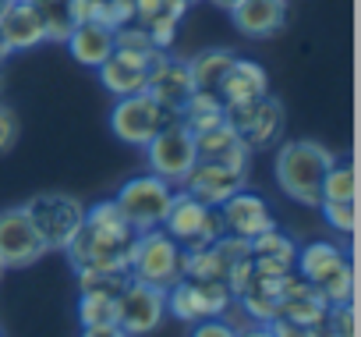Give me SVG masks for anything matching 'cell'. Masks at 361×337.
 Listing matches in <instances>:
<instances>
[{
  "label": "cell",
  "instance_id": "41",
  "mask_svg": "<svg viewBox=\"0 0 361 337\" xmlns=\"http://www.w3.org/2000/svg\"><path fill=\"white\" fill-rule=\"evenodd\" d=\"M173 4H180V8H188V4H195V0H173Z\"/></svg>",
  "mask_w": 361,
  "mask_h": 337
},
{
  "label": "cell",
  "instance_id": "37",
  "mask_svg": "<svg viewBox=\"0 0 361 337\" xmlns=\"http://www.w3.org/2000/svg\"><path fill=\"white\" fill-rule=\"evenodd\" d=\"M238 337H276V333H273V326H269V323H255V326L238 330Z\"/></svg>",
  "mask_w": 361,
  "mask_h": 337
},
{
  "label": "cell",
  "instance_id": "42",
  "mask_svg": "<svg viewBox=\"0 0 361 337\" xmlns=\"http://www.w3.org/2000/svg\"><path fill=\"white\" fill-rule=\"evenodd\" d=\"M8 4H11V0H0V11H4V8H8Z\"/></svg>",
  "mask_w": 361,
  "mask_h": 337
},
{
  "label": "cell",
  "instance_id": "43",
  "mask_svg": "<svg viewBox=\"0 0 361 337\" xmlns=\"http://www.w3.org/2000/svg\"><path fill=\"white\" fill-rule=\"evenodd\" d=\"M0 93H4V71H0Z\"/></svg>",
  "mask_w": 361,
  "mask_h": 337
},
{
  "label": "cell",
  "instance_id": "23",
  "mask_svg": "<svg viewBox=\"0 0 361 337\" xmlns=\"http://www.w3.org/2000/svg\"><path fill=\"white\" fill-rule=\"evenodd\" d=\"M252 249V263H255V273H269V277H280L287 270H294V259H298V245L280 235L276 227L262 231L259 238L248 242Z\"/></svg>",
  "mask_w": 361,
  "mask_h": 337
},
{
  "label": "cell",
  "instance_id": "1",
  "mask_svg": "<svg viewBox=\"0 0 361 337\" xmlns=\"http://www.w3.org/2000/svg\"><path fill=\"white\" fill-rule=\"evenodd\" d=\"M138 235L128 217L121 213V206L114 199L85 206V220L78 227V235L71 238V245L64 249L75 273L78 270H99V266H124L131 270L135 249H138Z\"/></svg>",
  "mask_w": 361,
  "mask_h": 337
},
{
  "label": "cell",
  "instance_id": "14",
  "mask_svg": "<svg viewBox=\"0 0 361 337\" xmlns=\"http://www.w3.org/2000/svg\"><path fill=\"white\" fill-rule=\"evenodd\" d=\"M166 50H152V54H138V50H124V47H114V54L96 68L99 71V82L110 96H131V93H145V78H149V68L163 57Z\"/></svg>",
  "mask_w": 361,
  "mask_h": 337
},
{
  "label": "cell",
  "instance_id": "16",
  "mask_svg": "<svg viewBox=\"0 0 361 337\" xmlns=\"http://www.w3.org/2000/svg\"><path fill=\"white\" fill-rule=\"evenodd\" d=\"M216 210H220V220H224V235H234V238H245V242H252V238H259L262 231L276 227V220H273V213H269V203H266L262 196L248 192V189L234 192V196H231L227 203H220Z\"/></svg>",
  "mask_w": 361,
  "mask_h": 337
},
{
  "label": "cell",
  "instance_id": "25",
  "mask_svg": "<svg viewBox=\"0 0 361 337\" xmlns=\"http://www.w3.org/2000/svg\"><path fill=\"white\" fill-rule=\"evenodd\" d=\"M234 57H238V54H231V50H224V47L199 50V54L188 61V71H192L195 89H209V93H216V85H220V78L227 75V68L234 64Z\"/></svg>",
  "mask_w": 361,
  "mask_h": 337
},
{
  "label": "cell",
  "instance_id": "10",
  "mask_svg": "<svg viewBox=\"0 0 361 337\" xmlns=\"http://www.w3.org/2000/svg\"><path fill=\"white\" fill-rule=\"evenodd\" d=\"M170 199H173L170 182H163L156 175H138V178L121 185L114 203L121 206V213L128 217V224L135 231H152V227L163 224V217L170 210Z\"/></svg>",
  "mask_w": 361,
  "mask_h": 337
},
{
  "label": "cell",
  "instance_id": "3",
  "mask_svg": "<svg viewBox=\"0 0 361 337\" xmlns=\"http://www.w3.org/2000/svg\"><path fill=\"white\" fill-rule=\"evenodd\" d=\"M294 270L301 273V280L326 305L354 302V273H350V263H347L340 245H333V242H308L305 249H298Z\"/></svg>",
  "mask_w": 361,
  "mask_h": 337
},
{
  "label": "cell",
  "instance_id": "9",
  "mask_svg": "<svg viewBox=\"0 0 361 337\" xmlns=\"http://www.w3.org/2000/svg\"><path fill=\"white\" fill-rule=\"evenodd\" d=\"M234 305V291L224 280H192L180 277L166 288V312L180 323H199L209 316H224Z\"/></svg>",
  "mask_w": 361,
  "mask_h": 337
},
{
  "label": "cell",
  "instance_id": "32",
  "mask_svg": "<svg viewBox=\"0 0 361 337\" xmlns=\"http://www.w3.org/2000/svg\"><path fill=\"white\" fill-rule=\"evenodd\" d=\"M319 210H322V217H326V224H329L333 231H340V235H354V224H357V217H354V203H319Z\"/></svg>",
  "mask_w": 361,
  "mask_h": 337
},
{
  "label": "cell",
  "instance_id": "17",
  "mask_svg": "<svg viewBox=\"0 0 361 337\" xmlns=\"http://www.w3.org/2000/svg\"><path fill=\"white\" fill-rule=\"evenodd\" d=\"M245 182H248L245 171H231V167H220V163H202V160H195V167L185 175V182H180V185H185L188 196L202 199L206 206H220V203H227L234 192H241Z\"/></svg>",
  "mask_w": 361,
  "mask_h": 337
},
{
  "label": "cell",
  "instance_id": "21",
  "mask_svg": "<svg viewBox=\"0 0 361 337\" xmlns=\"http://www.w3.org/2000/svg\"><path fill=\"white\" fill-rule=\"evenodd\" d=\"M266 93H269V75L259 61H248V57H234V64L216 85V96L224 100V107H238Z\"/></svg>",
  "mask_w": 361,
  "mask_h": 337
},
{
  "label": "cell",
  "instance_id": "7",
  "mask_svg": "<svg viewBox=\"0 0 361 337\" xmlns=\"http://www.w3.org/2000/svg\"><path fill=\"white\" fill-rule=\"evenodd\" d=\"M142 149H145V160H149V175H156L170 185H180L185 175L195 167V135L177 117L166 121Z\"/></svg>",
  "mask_w": 361,
  "mask_h": 337
},
{
  "label": "cell",
  "instance_id": "31",
  "mask_svg": "<svg viewBox=\"0 0 361 337\" xmlns=\"http://www.w3.org/2000/svg\"><path fill=\"white\" fill-rule=\"evenodd\" d=\"M75 22L68 18L64 11V0H57V4H47L43 8V32H47V43H64L71 36Z\"/></svg>",
  "mask_w": 361,
  "mask_h": 337
},
{
  "label": "cell",
  "instance_id": "29",
  "mask_svg": "<svg viewBox=\"0 0 361 337\" xmlns=\"http://www.w3.org/2000/svg\"><path fill=\"white\" fill-rule=\"evenodd\" d=\"M180 18H185V8H163V11H159L156 18H149L142 29L149 32L152 47L170 50V47H173V40H177V25H180Z\"/></svg>",
  "mask_w": 361,
  "mask_h": 337
},
{
  "label": "cell",
  "instance_id": "19",
  "mask_svg": "<svg viewBox=\"0 0 361 337\" xmlns=\"http://www.w3.org/2000/svg\"><path fill=\"white\" fill-rule=\"evenodd\" d=\"M0 32H4L11 54H25L47 43L43 32V8L29 4V0H11V4L0 11Z\"/></svg>",
  "mask_w": 361,
  "mask_h": 337
},
{
  "label": "cell",
  "instance_id": "26",
  "mask_svg": "<svg viewBox=\"0 0 361 337\" xmlns=\"http://www.w3.org/2000/svg\"><path fill=\"white\" fill-rule=\"evenodd\" d=\"M131 280V270L124 266H99V270H78V288L89 295H110L117 298L124 284Z\"/></svg>",
  "mask_w": 361,
  "mask_h": 337
},
{
  "label": "cell",
  "instance_id": "18",
  "mask_svg": "<svg viewBox=\"0 0 361 337\" xmlns=\"http://www.w3.org/2000/svg\"><path fill=\"white\" fill-rule=\"evenodd\" d=\"M195 160L220 163V167H231V171H245L248 175L252 149L241 142V135L227 121H220L216 128H206V131L195 135Z\"/></svg>",
  "mask_w": 361,
  "mask_h": 337
},
{
  "label": "cell",
  "instance_id": "27",
  "mask_svg": "<svg viewBox=\"0 0 361 337\" xmlns=\"http://www.w3.org/2000/svg\"><path fill=\"white\" fill-rule=\"evenodd\" d=\"M319 203H354V167L347 160H333V167L322 178V199Z\"/></svg>",
  "mask_w": 361,
  "mask_h": 337
},
{
  "label": "cell",
  "instance_id": "5",
  "mask_svg": "<svg viewBox=\"0 0 361 337\" xmlns=\"http://www.w3.org/2000/svg\"><path fill=\"white\" fill-rule=\"evenodd\" d=\"M180 249H206L216 245L224 238V220L216 206H206L202 199L188 196V192H173L170 210L159 224Z\"/></svg>",
  "mask_w": 361,
  "mask_h": 337
},
{
  "label": "cell",
  "instance_id": "2",
  "mask_svg": "<svg viewBox=\"0 0 361 337\" xmlns=\"http://www.w3.org/2000/svg\"><path fill=\"white\" fill-rule=\"evenodd\" d=\"M333 160H336V153H329L322 142H312V138L283 142L276 149V182L294 203L319 206L322 178L333 167Z\"/></svg>",
  "mask_w": 361,
  "mask_h": 337
},
{
  "label": "cell",
  "instance_id": "44",
  "mask_svg": "<svg viewBox=\"0 0 361 337\" xmlns=\"http://www.w3.org/2000/svg\"><path fill=\"white\" fill-rule=\"evenodd\" d=\"M0 277H4V263H0Z\"/></svg>",
  "mask_w": 361,
  "mask_h": 337
},
{
  "label": "cell",
  "instance_id": "45",
  "mask_svg": "<svg viewBox=\"0 0 361 337\" xmlns=\"http://www.w3.org/2000/svg\"><path fill=\"white\" fill-rule=\"evenodd\" d=\"M0 337H4V333H0Z\"/></svg>",
  "mask_w": 361,
  "mask_h": 337
},
{
  "label": "cell",
  "instance_id": "40",
  "mask_svg": "<svg viewBox=\"0 0 361 337\" xmlns=\"http://www.w3.org/2000/svg\"><path fill=\"white\" fill-rule=\"evenodd\" d=\"M29 4H36V8H47V4H57V0H29Z\"/></svg>",
  "mask_w": 361,
  "mask_h": 337
},
{
  "label": "cell",
  "instance_id": "34",
  "mask_svg": "<svg viewBox=\"0 0 361 337\" xmlns=\"http://www.w3.org/2000/svg\"><path fill=\"white\" fill-rule=\"evenodd\" d=\"M192 337H238V326L227 323L224 316H209V319H199L192 326Z\"/></svg>",
  "mask_w": 361,
  "mask_h": 337
},
{
  "label": "cell",
  "instance_id": "20",
  "mask_svg": "<svg viewBox=\"0 0 361 337\" xmlns=\"http://www.w3.org/2000/svg\"><path fill=\"white\" fill-rule=\"evenodd\" d=\"M231 22L248 40H269L287 25V0H238Z\"/></svg>",
  "mask_w": 361,
  "mask_h": 337
},
{
  "label": "cell",
  "instance_id": "15",
  "mask_svg": "<svg viewBox=\"0 0 361 337\" xmlns=\"http://www.w3.org/2000/svg\"><path fill=\"white\" fill-rule=\"evenodd\" d=\"M145 93L163 107L170 110L173 117L180 114V107L188 103V96L195 93V82H192V71H188V61L180 57H170L163 54L152 68H149V78H145Z\"/></svg>",
  "mask_w": 361,
  "mask_h": 337
},
{
  "label": "cell",
  "instance_id": "8",
  "mask_svg": "<svg viewBox=\"0 0 361 337\" xmlns=\"http://www.w3.org/2000/svg\"><path fill=\"white\" fill-rule=\"evenodd\" d=\"M227 124L241 135V142L255 153V149H269L280 142L283 128H287V110L276 96H255L248 103L227 107Z\"/></svg>",
  "mask_w": 361,
  "mask_h": 337
},
{
  "label": "cell",
  "instance_id": "4",
  "mask_svg": "<svg viewBox=\"0 0 361 337\" xmlns=\"http://www.w3.org/2000/svg\"><path fill=\"white\" fill-rule=\"evenodd\" d=\"M25 213H29L36 235L43 238L47 252H64L85 220L82 199H75L68 192H39L25 203Z\"/></svg>",
  "mask_w": 361,
  "mask_h": 337
},
{
  "label": "cell",
  "instance_id": "22",
  "mask_svg": "<svg viewBox=\"0 0 361 337\" xmlns=\"http://www.w3.org/2000/svg\"><path fill=\"white\" fill-rule=\"evenodd\" d=\"M64 47L71 50V57H75L78 64L99 68V64L114 54L117 40H114V29H106L103 22H82V25L71 29V36L64 40Z\"/></svg>",
  "mask_w": 361,
  "mask_h": 337
},
{
  "label": "cell",
  "instance_id": "39",
  "mask_svg": "<svg viewBox=\"0 0 361 337\" xmlns=\"http://www.w3.org/2000/svg\"><path fill=\"white\" fill-rule=\"evenodd\" d=\"M209 4H213V8H220V11H231V8L238 4V0H209Z\"/></svg>",
  "mask_w": 361,
  "mask_h": 337
},
{
  "label": "cell",
  "instance_id": "33",
  "mask_svg": "<svg viewBox=\"0 0 361 337\" xmlns=\"http://www.w3.org/2000/svg\"><path fill=\"white\" fill-rule=\"evenodd\" d=\"M18 135H22V124H18V114L0 103V156H8L15 146H18Z\"/></svg>",
  "mask_w": 361,
  "mask_h": 337
},
{
  "label": "cell",
  "instance_id": "28",
  "mask_svg": "<svg viewBox=\"0 0 361 337\" xmlns=\"http://www.w3.org/2000/svg\"><path fill=\"white\" fill-rule=\"evenodd\" d=\"M78 323L96 326V323H117V298L110 295H89L82 291L78 298Z\"/></svg>",
  "mask_w": 361,
  "mask_h": 337
},
{
  "label": "cell",
  "instance_id": "35",
  "mask_svg": "<svg viewBox=\"0 0 361 337\" xmlns=\"http://www.w3.org/2000/svg\"><path fill=\"white\" fill-rule=\"evenodd\" d=\"M99 8H103V0H64V11L75 25L82 22H96L99 18Z\"/></svg>",
  "mask_w": 361,
  "mask_h": 337
},
{
  "label": "cell",
  "instance_id": "24",
  "mask_svg": "<svg viewBox=\"0 0 361 337\" xmlns=\"http://www.w3.org/2000/svg\"><path fill=\"white\" fill-rule=\"evenodd\" d=\"M177 121L185 124L192 135H199V131L216 128L220 121H227V107H224V100H220L216 93H209V89H195V93L188 96V103L180 107Z\"/></svg>",
  "mask_w": 361,
  "mask_h": 337
},
{
  "label": "cell",
  "instance_id": "13",
  "mask_svg": "<svg viewBox=\"0 0 361 337\" xmlns=\"http://www.w3.org/2000/svg\"><path fill=\"white\" fill-rule=\"evenodd\" d=\"M43 256H47V245L36 235L25 206H15V210L0 213V263H4V270L36 266Z\"/></svg>",
  "mask_w": 361,
  "mask_h": 337
},
{
  "label": "cell",
  "instance_id": "6",
  "mask_svg": "<svg viewBox=\"0 0 361 337\" xmlns=\"http://www.w3.org/2000/svg\"><path fill=\"white\" fill-rule=\"evenodd\" d=\"M131 277L166 291L170 284H177L185 277V249H180L163 227L142 231L135 259H131Z\"/></svg>",
  "mask_w": 361,
  "mask_h": 337
},
{
  "label": "cell",
  "instance_id": "30",
  "mask_svg": "<svg viewBox=\"0 0 361 337\" xmlns=\"http://www.w3.org/2000/svg\"><path fill=\"white\" fill-rule=\"evenodd\" d=\"M312 337H354V305H329L326 316L312 326Z\"/></svg>",
  "mask_w": 361,
  "mask_h": 337
},
{
  "label": "cell",
  "instance_id": "11",
  "mask_svg": "<svg viewBox=\"0 0 361 337\" xmlns=\"http://www.w3.org/2000/svg\"><path fill=\"white\" fill-rule=\"evenodd\" d=\"M166 121H173L170 110H163L149 93H131V96H117L114 110H110V131L124 142V146H145Z\"/></svg>",
  "mask_w": 361,
  "mask_h": 337
},
{
  "label": "cell",
  "instance_id": "12",
  "mask_svg": "<svg viewBox=\"0 0 361 337\" xmlns=\"http://www.w3.org/2000/svg\"><path fill=\"white\" fill-rule=\"evenodd\" d=\"M166 316V291L152 288L138 277H131L124 284V291L117 295V326L128 337H145L152 333Z\"/></svg>",
  "mask_w": 361,
  "mask_h": 337
},
{
  "label": "cell",
  "instance_id": "36",
  "mask_svg": "<svg viewBox=\"0 0 361 337\" xmlns=\"http://www.w3.org/2000/svg\"><path fill=\"white\" fill-rule=\"evenodd\" d=\"M82 337H128L117 323H96V326H82Z\"/></svg>",
  "mask_w": 361,
  "mask_h": 337
},
{
  "label": "cell",
  "instance_id": "38",
  "mask_svg": "<svg viewBox=\"0 0 361 337\" xmlns=\"http://www.w3.org/2000/svg\"><path fill=\"white\" fill-rule=\"evenodd\" d=\"M8 57H11V47H8V40H4V32H0V68L8 64Z\"/></svg>",
  "mask_w": 361,
  "mask_h": 337
}]
</instances>
